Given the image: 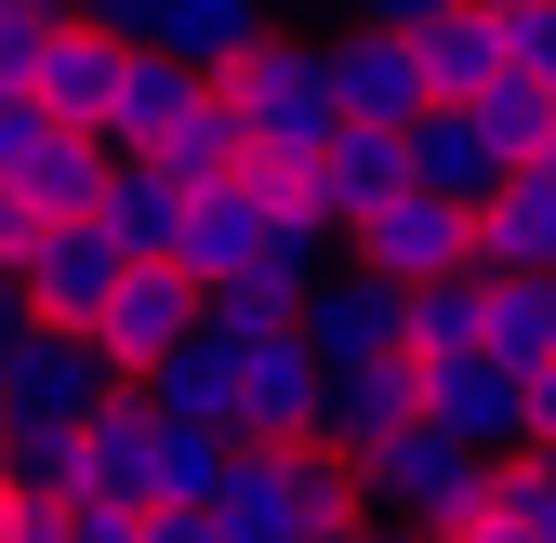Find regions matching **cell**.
Wrapping results in <instances>:
<instances>
[{
  "mask_svg": "<svg viewBox=\"0 0 556 543\" xmlns=\"http://www.w3.org/2000/svg\"><path fill=\"white\" fill-rule=\"evenodd\" d=\"M226 119L252 132V173H305L331 132H344V106H331V53H318V27H265L252 40V66H226Z\"/></svg>",
  "mask_w": 556,
  "mask_h": 543,
  "instance_id": "obj_1",
  "label": "cell"
},
{
  "mask_svg": "<svg viewBox=\"0 0 556 543\" xmlns=\"http://www.w3.org/2000/svg\"><path fill=\"white\" fill-rule=\"evenodd\" d=\"M344 265H371V279H397V292H438V279H464V265H477V213H451V199H425V186H397L384 213L344 226Z\"/></svg>",
  "mask_w": 556,
  "mask_h": 543,
  "instance_id": "obj_6",
  "label": "cell"
},
{
  "mask_svg": "<svg viewBox=\"0 0 556 543\" xmlns=\"http://www.w3.org/2000/svg\"><path fill=\"white\" fill-rule=\"evenodd\" d=\"M397 147H410V186H425V199H451V213H491V199H504V147H491L464 106H425Z\"/></svg>",
  "mask_w": 556,
  "mask_h": 543,
  "instance_id": "obj_16",
  "label": "cell"
},
{
  "mask_svg": "<svg viewBox=\"0 0 556 543\" xmlns=\"http://www.w3.org/2000/svg\"><path fill=\"white\" fill-rule=\"evenodd\" d=\"M438 14H464V0H344L331 27H384V40H410V27H438Z\"/></svg>",
  "mask_w": 556,
  "mask_h": 543,
  "instance_id": "obj_30",
  "label": "cell"
},
{
  "mask_svg": "<svg viewBox=\"0 0 556 543\" xmlns=\"http://www.w3.org/2000/svg\"><path fill=\"white\" fill-rule=\"evenodd\" d=\"M265 27H278V0H160V27L132 40V53L186 66V80H226V66H252Z\"/></svg>",
  "mask_w": 556,
  "mask_h": 543,
  "instance_id": "obj_13",
  "label": "cell"
},
{
  "mask_svg": "<svg viewBox=\"0 0 556 543\" xmlns=\"http://www.w3.org/2000/svg\"><path fill=\"white\" fill-rule=\"evenodd\" d=\"M318 53H331L344 132H410V119H425V66H410V40H384V27H318Z\"/></svg>",
  "mask_w": 556,
  "mask_h": 543,
  "instance_id": "obj_8",
  "label": "cell"
},
{
  "mask_svg": "<svg viewBox=\"0 0 556 543\" xmlns=\"http://www.w3.org/2000/svg\"><path fill=\"white\" fill-rule=\"evenodd\" d=\"M410 371H425V425H438V438L491 451V464L530 451V425H517V371H504V358H410Z\"/></svg>",
  "mask_w": 556,
  "mask_h": 543,
  "instance_id": "obj_10",
  "label": "cell"
},
{
  "mask_svg": "<svg viewBox=\"0 0 556 543\" xmlns=\"http://www.w3.org/2000/svg\"><path fill=\"white\" fill-rule=\"evenodd\" d=\"M119 40L106 27H53V53H40V80H27V106L53 119V132H93V147H106V106H119Z\"/></svg>",
  "mask_w": 556,
  "mask_h": 543,
  "instance_id": "obj_15",
  "label": "cell"
},
{
  "mask_svg": "<svg viewBox=\"0 0 556 543\" xmlns=\"http://www.w3.org/2000/svg\"><path fill=\"white\" fill-rule=\"evenodd\" d=\"M410 66H425V106H477L517 53H504V14H491V0H464V14L410 27Z\"/></svg>",
  "mask_w": 556,
  "mask_h": 543,
  "instance_id": "obj_19",
  "label": "cell"
},
{
  "mask_svg": "<svg viewBox=\"0 0 556 543\" xmlns=\"http://www.w3.org/2000/svg\"><path fill=\"white\" fill-rule=\"evenodd\" d=\"M53 530H66V543H147L132 504H53Z\"/></svg>",
  "mask_w": 556,
  "mask_h": 543,
  "instance_id": "obj_31",
  "label": "cell"
},
{
  "mask_svg": "<svg viewBox=\"0 0 556 543\" xmlns=\"http://www.w3.org/2000/svg\"><path fill=\"white\" fill-rule=\"evenodd\" d=\"M119 292V252H106V226H40L27 239V265H14V305L40 318V331H93V305Z\"/></svg>",
  "mask_w": 556,
  "mask_h": 543,
  "instance_id": "obj_9",
  "label": "cell"
},
{
  "mask_svg": "<svg viewBox=\"0 0 556 543\" xmlns=\"http://www.w3.org/2000/svg\"><path fill=\"white\" fill-rule=\"evenodd\" d=\"M410 358H491V279H438V292H410Z\"/></svg>",
  "mask_w": 556,
  "mask_h": 543,
  "instance_id": "obj_24",
  "label": "cell"
},
{
  "mask_svg": "<svg viewBox=\"0 0 556 543\" xmlns=\"http://www.w3.org/2000/svg\"><path fill=\"white\" fill-rule=\"evenodd\" d=\"M119 397V371L80 345V331H14V345H0V438H80L93 412Z\"/></svg>",
  "mask_w": 556,
  "mask_h": 543,
  "instance_id": "obj_4",
  "label": "cell"
},
{
  "mask_svg": "<svg viewBox=\"0 0 556 543\" xmlns=\"http://www.w3.org/2000/svg\"><path fill=\"white\" fill-rule=\"evenodd\" d=\"M543 160H556V147H543Z\"/></svg>",
  "mask_w": 556,
  "mask_h": 543,
  "instance_id": "obj_39",
  "label": "cell"
},
{
  "mask_svg": "<svg viewBox=\"0 0 556 543\" xmlns=\"http://www.w3.org/2000/svg\"><path fill=\"white\" fill-rule=\"evenodd\" d=\"M491 504H504V517H517L530 543H556V464H543V451H517L504 478H491Z\"/></svg>",
  "mask_w": 556,
  "mask_h": 543,
  "instance_id": "obj_28",
  "label": "cell"
},
{
  "mask_svg": "<svg viewBox=\"0 0 556 543\" xmlns=\"http://www.w3.org/2000/svg\"><path fill=\"white\" fill-rule=\"evenodd\" d=\"M517 425H530V451H543V464H556V358H543V371H530V384H517Z\"/></svg>",
  "mask_w": 556,
  "mask_h": 543,
  "instance_id": "obj_33",
  "label": "cell"
},
{
  "mask_svg": "<svg viewBox=\"0 0 556 543\" xmlns=\"http://www.w3.org/2000/svg\"><path fill=\"white\" fill-rule=\"evenodd\" d=\"M239 438H265V451H305L318 438V358H305V331L239 345Z\"/></svg>",
  "mask_w": 556,
  "mask_h": 543,
  "instance_id": "obj_12",
  "label": "cell"
},
{
  "mask_svg": "<svg viewBox=\"0 0 556 543\" xmlns=\"http://www.w3.org/2000/svg\"><path fill=\"white\" fill-rule=\"evenodd\" d=\"M331 543H410V530H384V517H358V530H331Z\"/></svg>",
  "mask_w": 556,
  "mask_h": 543,
  "instance_id": "obj_37",
  "label": "cell"
},
{
  "mask_svg": "<svg viewBox=\"0 0 556 543\" xmlns=\"http://www.w3.org/2000/svg\"><path fill=\"white\" fill-rule=\"evenodd\" d=\"M504 14V53H517V80H543L556 93V0H491Z\"/></svg>",
  "mask_w": 556,
  "mask_h": 543,
  "instance_id": "obj_29",
  "label": "cell"
},
{
  "mask_svg": "<svg viewBox=\"0 0 556 543\" xmlns=\"http://www.w3.org/2000/svg\"><path fill=\"white\" fill-rule=\"evenodd\" d=\"M93 226H106V252H119V265H173V239H186V186H173L160 160H106Z\"/></svg>",
  "mask_w": 556,
  "mask_h": 543,
  "instance_id": "obj_20",
  "label": "cell"
},
{
  "mask_svg": "<svg viewBox=\"0 0 556 543\" xmlns=\"http://www.w3.org/2000/svg\"><path fill=\"white\" fill-rule=\"evenodd\" d=\"M80 345H93L119 384H147L173 345H199V279H186V265H119V292L93 305V331H80Z\"/></svg>",
  "mask_w": 556,
  "mask_h": 543,
  "instance_id": "obj_7",
  "label": "cell"
},
{
  "mask_svg": "<svg viewBox=\"0 0 556 543\" xmlns=\"http://www.w3.org/2000/svg\"><path fill=\"white\" fill-rule=\"evenodd\" d=\"M491 358L530 384L556 358V279H491Z\"/></svg>",
  "mask_w": 556,
  "mask_h": 543,
  "instance_id": "obj_25",
  "label": "cell"
},
{
  "mask_svg": "<svg viewBox=\"0 0 556 543\" xmlns=\"http://www.w3.org/2000/svg\"><path fill=\"white\" fill-rule=\"evenodd\" d=\"M132 397H147L160 425H199V438H239V345H226L213 318H199V345H173V358H160L147 384H132Z\"/></svg>",
  "mask_w": 556,
  "mask_h": 543,
  "instance_id": "obj_17",
  "label": "cell"
},
{
  "mask_svg": "<svg viewBox=\"0 0 556 543\" xmlns=\"http://www.w3.org/2000/svg\"><path fill=\"white\" fill-rule=\"evenodd\" d=\"M292 331H305L318 371H397V358H410V292L331 252L318 279H305V318H292Z\"/></svg>",
  "mask_w": 556,
  "mask_h": 543,
  "instance_id": "obj_5",
  "label": "cell"
},
{
  "mask_svg": "<svg viewBox=\"0 0 556 543\" xmlns=\"http://www.w3.org/2000/svg\"><path fill=\"white\" fill-rule=\"evenodd\" d=\"M477 279H556V160H517L477 213Z\"/></svg>",
  "mask_w": 556,
  "mask_h": 543,
  "instance_id": "obj_14",
  "label": "cell"
},
{
  "mask_svg": "<svg viewBox=\"0 0 556 543\" xmlns=\"http://www.w3.org/2000/svg\"><path fill=\"white\" fill-rule=\"evenodd\" d=\"M27 239H40V213H27V199H0V279L27 265Z\"/></svg>",
  "mask_w": 556,
  "mask_h": 543,
  "instance_id": "obj_34",
  "label": "cell"
},
{
  "mask_svg": "<svg viewBox=\"0 0 556 543\" xmlns=\"http://www.w3.org/2000/svg\"><path fill=\"white\" fill-rule=\"evenodd\" d=\"M199 93H213V80H186V66L132 53V66H119V106H106V160H160L173 132L199 119Z\"/></svg>",
  "mask_w": 556,
  "mask_h": 543,
  "instance_id": "obj_22",
  "label": "cell"
},
{
  "mask_svg": "<svg viewBox=\"0 0 556 543\" xmlns=\"http://www.w3.org/2000/svg\"><path fill=\"white\" fill-rule=\"evenodd\" d=\"M397 186H410V147H397V132H331V147L305 160V199H318L331 252H344V226H358V213H384Z\"/></svg>",
  "mask_w": 556,
  "mask_h": 543,
  "instance_id": "obj_18",
  "label": "cell"
},
{
  "mask_svg": "<svg viewBox=\"0 0 556 543\" xmlns=\"http://www.w3.org/2000/svg\"><path fill=\"white\" fill-rule=\"evenodd\" d=\"M397 425H425V371H318V438L305 451H344V464H371Z\"/></svg>",
  "mask_w": 556,
  "mask_h": 543,
  "instance_id": "obj_11",
  "label": "cell"
},
{
  "mask_svg": "<svg viewBox=\"0 0 556 543\" xmlns=\"http://www.w3.org/2000/svg\"><path fill=\"white\" fill-rule=\"evenodd\" d=\"M147 464H160V412L119 384L106 412L80 425V504H132V517H147Z\"/></svg>",
  "mask_w": 556,
  "mask_h": 543,
  "instance_id": "obj_21",
  "label": "cell"
},
{
  "mask_svg": "<svg viewBox=\"0 0 556 543\" xmlns=\"http://www.w3.org/2000/svg\"><path fill=\"white\" fill-rule=\"evenodd\" d=\"M0 199H27L40 226H93V199H106V147H93V132H40Z\"/></svg>",
  "mask_w": 556,
  "mask_h": 543,
  "instance_id": "obj_23",
  "label": "cell"
},
{
  "mask_svg": "<svg viewBox=\"0 0 556 543\" xmlns=\"http://www.w3.org/2000/svg\"><path fill=\"white\" fill-rule=\"evenodd\" d=\"M66 27H106V40L132 53V40H147V27H160V0H66Z\"/></svg>",
  "mask_w": 556,
  "mask_h": 543,
  "instance_id": "obj_32",
  "label": "cell"
},
{
  "mask_svg": "<svg viewBox=\"0 0 556 543\" xmlns=\"http://www.w3.org/2000/svg\"><path fill=\"white\" fill-rule=\"evenodd\" d=\"M147 543H213V517H147Z\"/></svg>",
  "mask_w": 556,
  "mask_h": 543,
  "instance_id": "obj_36",
  "label": "cell"
},
{
  "mask_svg": "<svg viewBox=\"0 0 556 543\" xmlns=\"http://www.w3.org/2000/svg\"><path fill=\"white\" fill-rule=\"evenodd\" d=\"M53 27H66V0H0V93H27V80H40Z\"/></svg>",
  "mask_w": 556,
  "mask_h": 543,
  "instance_id": "obj_27",
  "label": "cell"
},
{
  "mask_svg": "<svg viewBox=\"0 0 556 543\" xmlns=\"http://www.w3.org/2000/svg\"><path fill=\"white\" fill-rule=\"evenodd\" d=\"M491 478H504L491 451H464V438H438V425H397V438L358 464V517H384V530H410V543H451L477 504H491Z\"/></svg>",
  "mask_w": 556,
  "mask_h": 543,
  "instance_id": "obj_3",
  "label": "cell"
},
{
  "mask_svg": "<svg viewBox=\"0 0 556 543\" xmlns=\"http://www.w3.org/2000/svg\"><path fill=\"white\" fill-rule=\"evenodd\" d=\"M358 530V464L344 451H265L239 438V478L213 504V543H331Z\"/></svg>",
  "mask_w": 556,
  "mask_h": 543,
  "instance_id": "obj_2",
  "label": "cell"
},
{
  "mask_svg": "<svg viewBox=\"0 0 556 543\" xmlns=\"http://www.w3.org/2000/svg\"><path fill=\"white\" fill-rule=\"evenodd\" d=\"M331 14H344V0H331Z\"/></svg>",
  "mask_w": 556,
  "mask_h": 543,
  "instance_id": "obj_38",
  "label": "cell"
},
{
  "mask_svg": "<svg viewBox=\"0 0 556 543\" xmlns=\"http://www.w3.org/2000/svg\"><path fill=\"white\" fill-rule=\"evenodd\" d=\"M451 543H530V530H517V517H504V504H477V517H464V530H451Z\"/></svg>",
  "mask_w": 556,
  "mask_h": 543,
  "instance_id": "obj_35",
  "label": "cell"
},
{
  "mask_svg": "<svg viewBox=\"0 0 556 543\" xmlns=\"http://www.w3.org/2000/svg\"><path fill=\"white\" fill-rule=\"evenodd\" d=\"M464 119H477V132H491V147H504V173L556 147V93H543V80H517V66H504V80H491V93H477Z\"/></svg>",
  "mask_w": 556,
  "mask_h": 543,
  "instance_id": "obj_26",
  "label": "cell"
}]
</instances>
